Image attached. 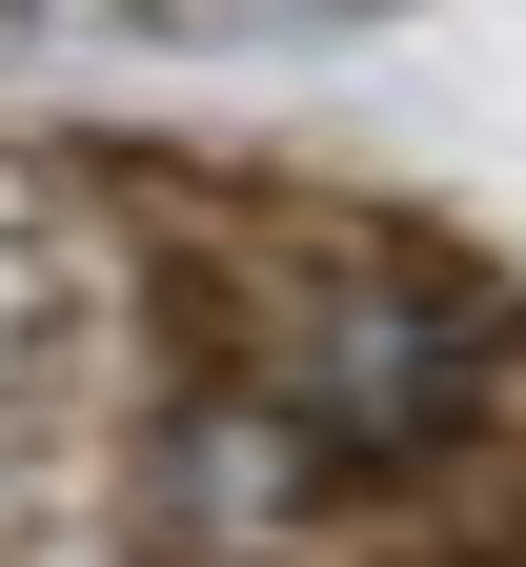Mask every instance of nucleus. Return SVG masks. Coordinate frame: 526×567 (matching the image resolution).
<instances>
[{"mask_svg":"<svg viewBox=\"0 0 526 567\" xmlns=\"http://www.w3.org/2000/svg\"><path fill=\"white\" fill-rule=\"evenodd\" d=\"M223 385H244L324 486H385V466H466L486 405L526 385V305L425 244V224H364V203H264L223 224Z\"/></svg>","mask_w":526,"mask_h":567,"instance_id":"nucleus-1","label":"nucleus"}]
</instances>
